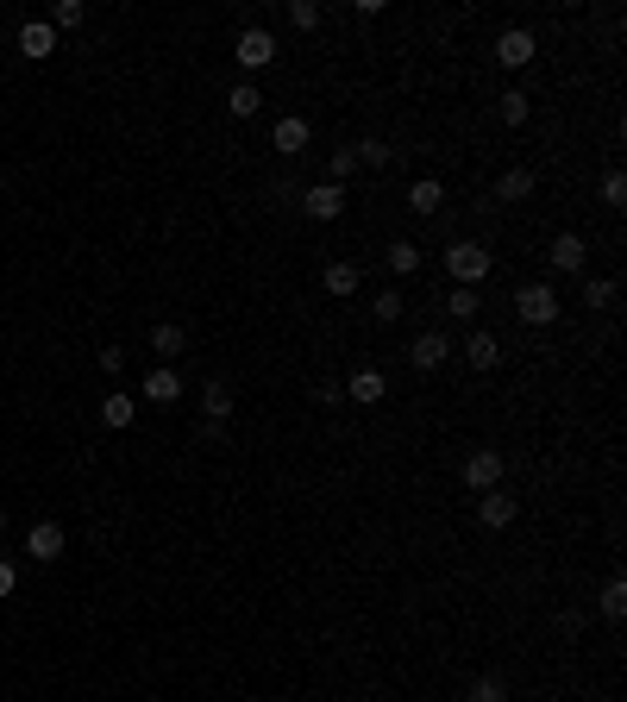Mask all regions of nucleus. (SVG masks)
Instances as JSON below:
<instances>
[{
	"label": "nucleus",
	"mask_w": 627,
	"mask_h": 702,
	"mask_svg": "<svg viewBox=\"0 0 627 702\" xmlns=\"http://www.w3.org/2000/svg\"><path fill=\"white\" fill-rule=\"evenodd\" d=\"M515 314H521V326H552L559 320V289L552 283H521L515 289Z\"/></svg>",
	"instance_id": "obj_1"
},
{
	"label": "nucleus",
	"mask_w": 627,
	"mask_h": 702,
	"mask_svg": "<svg viewBox=\"0 0 627 702\" xmlns=\"http://www.w3.org/2000/svg\"><path fill=\"white\" fill-rule=\"evenodd\" d=\"M446 270H452V283L477 289L483 276H490V251H483V245H471V239H452V245H446Z\"/></svg>",
	"instance_id": "obj_2"
},
{
	"label": "nucleus",
	"mask_w": 627,
	"mask_h": 702,
	"mask_svg": "<svg viewBox=\"0 0 627 702\" xmlns=\"http://www.w3.org/2000/svg\"><path fill=\"white\" fill-rule=\"evenodd\" d=\"M533 57H540V38H533L527 26H508V32L496 38V63H502V69H527Z\"/></svg>",
	"instance_id": "obj_3"
},
{
	"label": "nucleus",
	"mask_w": 627,
	"mask_h": 702,
	"mask_svg": "<svg viewBox=\"0 0 627 702\" xmlns=\"http://www.w3.org/2000/svg\"><path fill=\"white\" fill-rule=\"evenodd\" d=\"M295 201H301V214H308V220H339L345 214V189H339V182H314V189H301Z\"/></svg>",
	"instance_id": "obj_4"
},
{
	"label": "nucleus",
	"mask_w": 627,
	"mask_h": 702,
	"mask_svg": "<svg viewBox=\"0 0 627 702\" xmlns=\"http://www.w3.org/2000/svg\"><path fill=\"white\" fill-rule=\"evenodd\" d=\"M464 483H471V489H477V496H483V489H502V452H490V446H477L471 458H464Z\"/></svg>",
	"instance_id": "obj_5"
},
{
	"label": "nucleus",
	"mask_w": 627,
	"mask_h": 702,
	"mask_svg": "<svg viewBox=\"0 0 627 702\" xmlns=\"http://www.w3.org/2000/svg\"><path fill=\"white\" fill-rule=\"evenodd\" d=\"M308 138H314V126L301 120V113H283V120L270 126V145L283 151V157H301V151H308Z\"/></svg>",
	"instance_id": "obj_6"
},
{
	"label": "nucleus",
	"mask_w": 627,
	"mask_h": 702,
	"mask_svg": "<svg viewBox=\"0 0 627 702\" xmlns=\"http://www.w3.org/2000/svg\"><path fill=\"white\" fill-rule=\"evenodd\" d=\"M446 358H452V339L439 333V326H427V333L408 345V364H414V370H439Z\"/></svg>",
	"instance_id": "obj_7"
},
{
	"label": "nucleus",
	"mask_w": 627,
	"mask_h": 702,
	"mask_svg": "<svg viewBox=\"0 0 627 702\" xmlns=\"http://www.w3.org/2000/svg\"><path fill=\"white\" fill-rule=\"evenodd\" d=\"M515 514H521V502H515V496H502V489H483V502H477V521L490 527V533L515 527Z\"/></svg>",
	"instance_id": "obj_8"
},
{
	"label": "nucleus",
	"mask_w": 627,
	"mask_h": 702,
	"mask_svg": "<svg viewBox=\"0 0 627 702\" xmlns=\"http://www.w3.org/2000/svg\"><path fill=\"white\" fill-rule=\"evenodd\" d=\"M264 63H276V38L264 26H245L239 32V69H264Z\"/></svg>",
	"instance_id": "obj_9"
},
{
	"label": "nucleus",
	"mask_w": 627,
	"mask_h": 702,
	"mask_svg": "<svg viewBox=\"0 0 627 702\" xmlns=\"http://www.w3.org/2000/svg\"><path fill=\"white\" fill-rule=\"evenodd\" d=\"M51 51H57V32H51V19H26V26H19V57L44 63Z\"/></svg>",
	"instance_id": "obj_10"
},
{
	"label": "nucleus",
	"mask_w": 627,
	"mask_h": 702,
	"mask_svg": "<svg viewBox=\"0 0 627 702\" xmlns=\"http://www.w3.org/2000/svg\"><path fill=\"white\" fill-rule=\"evenodd\" d=\"M546 264H552V270H584V264H590V245L577 239V232H559V239L546 245Z\"/></svg>",
	"instance_id": "obj_11"
},
{
	"label": "nucleus",
	"mask_w": 627,
	"mask_h": 702,
	"mask_svg": "<svg viewBox=\"0 0 627 702\" xmlns=\"http://www.w3.org/2000/svg\"><path fill=\"white\" fill-rule=\"evenodd\" d=\"M533 189H540V176H533V170H521V163H515V170H502V176H496L490 201H508V207H515V201H527Z\"/></svg>",
	"instance_id": "obj_12"
},
{
	"label": "nucleus",
	"mask_w": 627,
	"mask_h": 702,
	"mask_svg": "<svg viewBox=\"0 0 627 702\" xmlns=\"http://www.w3.org/2000/svg\"><path fill=\"white\" fill-rule=\"evenodd\" d=\"M232 408H239V402H232V383H226V377H207V383H201V414L214 420V427H226Z\"/></svg>",
	"instance_id": "obj_13"
},
{
	"label": "nucleus",
	"mask_w": 627,
	"mask_h": 702,
	"mask_svg": "<svg viewBox=\"0 0 627 702\" xmlns=\"http://www.w3.org/2000/svg\"><path fill=\"white\" fill-rule=\"evenodd\" d=\"M26 552L38 558V565H51V558H63V527H57V521H38V527L26 533Z\"/></svg>",
	"instance_id": "obj_14"
},
{
	"label": "nucleus",
	"mask_w": 627,
	"mask_h": 702,
	"mask_svg": "<svg viewBox=\"0 0 627 702\" xmlns=\"http://www.w3.org/2000/svg\"><path fill=\"white\" fill-rule=\"evenodd\" d=\"M464 364H471V370H496V364H502V345H496V333H483V326H477V333L464 339Z\"/></svg>",
	"instance_id": "obj_15"
},
{
	"label": "nucleus",
	"mask_w": 627,
	"mask_h": 702,
	"mask_svg": "<svg viewBox=\"0 0 627 702\" xmlns=\"http://www.w3.org/2000/svg\"><path fill=\"white\" fill-rule=\"evenodd\" d=\"M138 395H145V402H182V377H176L170 364H157L151 377H145V389H138Z\"/></svg>",
	"instance_id": "obj_16"
},
{
	"label": "nucleus",
	"mask_w": 627,
	"mask_h": 702,
	"mask_svg": "<svg viewBox=\"0 0 627 702\" xmlns=\"http://www.w3.org/2000/svg\"><path fill=\"white\" fill-rule=\"evenodd\" d=\"M408 207H414V214H421V220H433L439 207H446V189H439L433 176H427V182H414V189H408Z\"/></svg>",
	"instance_id": "obj_17"
},
{
	"label": "nucleus",
	"mask_w": 627,
	"mask_h": 702,
	"mask_svg": "<svg viewBox=\"0 0 627 702\" xmlns=\"http://www.w3.org/2000/svg\"><path fill=\"white\" fill-rule=\"evenodd\" d=\"M151 351H157V358H182V351H189V333H182V326L176 320H164V326H157V333H151Z\"/></svg>",
	"instance_id": "obj_18"
},
{
	"label": "nucleus",
	"mask_w": 627,
	"mask_h": 702,
	"mask_svg": "<svg viewBox=\"0 0 627 702\" xmlns=\"http://www.w3.org/2000/svg\"><path fill=\"white\" fill-rule=\"evenodd\" d=\"M496 113H502V126H527V120H533V95L508 88V95H496Z\"/></svg>",
	"instance_id": "obj_19"
},
{
	"label": "nucleus",
	"mask_w": 627,
	"mask_h": 702,
	"mask_svg": "<svg viewBox=\"0 0 627 702\" xmlns=\"http://www.w3.org/2000/svg\"><path fill=\"white\" fill-rule=\"evenodd\" d=\"M226 107H232V120H251V113H264V95H258V82H232Z\"/></svg>",
	"instance_id": "obj_20"
},
{
	"label": "nucleus",
	"mask_w": 627,
	"mask_h": 702,
	"mask_svg": "<svg viewBox=\"0 0 627 702\" xmlns=\"http://www.w3.org/2000/svg\"><path fill=\"white\" fill-rule=\"evenodd\" d=\"M383 395H389V383L377 377V370H358V377L345 383V402H383Z\"/></svg>",
	"instance_id": "obj_21"
},
{
	"label": "nucleus",
	"mask_w": 627,
	"mask_h": 702,
	"mask_svg": "<svg viewBox=\"0 0 627 702\" xmlns=\"http://www.w3.org/2000/svg\"><path fill=\"white\" fill-rule=\"evenodd\" d=\"M132 414H138V395H126V389H113L107 402H101V420H107V427H132Z\"/></svg>",
	"instance_id": "obj_22"
},
{
	"label": "nucleus",
	"mask_w": 627,
	"mask_h": 702,
	"mask_svg": "<svg viewBox=\"0 0 627 702\" xmlns=\"http://www.w3.org/2000/svg\"><path fill=\"white\" fill-rule=\"evenodd\" d=\"M352 151H358V170H389V163H396V151H389L383 138H358Z\"/></svg>",
	"instance_id": "obj_23"
},
{
	"label": "nucleus",
	"mask_w": 627,
	"mask_h": 702,
	"mask_svg": "<svg viewBox=\"0 0 627 702\" xmlns=\"http://www.w3.org/2000/svg\"><path fill=\"white\" fill-rule=\"evenodd\" d=\"M320 283H327V295H358V264H327V276H320Z\"/></svg>",
	"instance_id": "obj_24"
},
{
	"label": "nucleus",
	"mask_w": 627,
	"mask_h": 702,
	"mask_svg": "<svg viewBox=\"0 0 627 702\" xmlns=\"http://www.w3.org/2000/svg\"><path fill=\"white\" fill-rule=\"evenodd\" d=\"M76 26H88V7H82V0H57V7H51V32H76Z\"/></svg>",
	"instance_id": "obj_25"
},
{
	"label": "nucleus",
	"mask_w": 627,
	"mask_h": 702,
	"mask_svg": "<svg viewBox=\"0 0 627 702\" xmlns=\"http://www.w3.org/2000/svg\"><path fill=\"white\" fill-rule=\"evenodd\" d=\"M389 270H396V276H414V270H421V245H414V239H396V245H389Z\"/></svg>",
	"instance_id": "obj_26"
},
{
	"label": "nucleus",
	"mask_w": 627,
	"mask_h": 702,
	"mask_svg": "<svg viewBox=\"0 0 627 702\" xmlns=\"http://www.w3.org/2000/svg\"><path fill=\"white\" fill-rule=\"evenodd\" d=\"M596 608H602L609 621H621V615H627V583H621V577H609V583H602V596H596Z\"/></svg>",
	"instance_id": "obj_27"
},
{
	"label": "nucleus",
	"mask_w": 627,
	"mask_h": 702,
	"mask_svg": "<svg viewBox=\"0 0 627 702\" xmlns=\"http://www.w3.org/2000/svg\"><path fill=\"white\" fill-rule=\"evenodd\" d=\"M477 308H483V295H477V289H464V283L446 295V314H452V320H477Z\"/></svg>",
	"instance_id": "obj_28"
},
{
	"label": "nucleus",
	"mask_w": 627,
	"mask_h": 702,
	"mask_svg": "<svg viewBox=\"0 0 627 702\" xmlns=\"http://www.w3.org/2000/svg\"><path fill=\"white\" fill-rule=\"evenodd\" d=\"M345 176H358V151H352V145H339V151L327 157V182H339V189H345Z\"/></svg>",
	"instance_id": "obj_29"
},
{
	"label": "nucleus",
	"mask_w": 627,
	"mask_h": 702,
	"mask_svg": "<svg viewBox=\"0 0 627 702\" xmlns=\"http://www.w3.org/2000/svg\"><path fill=\"white\" fill-rule=\"evenodd\" d=\"M402 308H408V301H402V289H383L377 301H370V314H377L383 326H396V320H402Z\"/></svg>",
	"instance_id": "obj_30"
},
{
	"label": "nucleus",
	"mask_w": 627,
	"mask_h": 702,
	"mask_svg": "<svg viewBox=\"0 0 627 702\" xmlns=\"http://www.w3.org/2000/svg\"><path fill=\"white\" fill-rule=\"evenodd\" d=\"M584 301H590V308H615V276H590Z\"/></svg>",
	"instance_id": "obj_31"
},
{
	"label": "nucleus",
	"mask_w": 627,
	"mask_h": 702,
	"mask_svg": "<svg viewBox=\"0 0 627 702\" xmlns=\"http://www.w3.org/2000/svg\"><path fill=\"white\" fill-rule=\"evenodd\" d=\"M602 207H627V176H621V170L602 176Z\"/></svg>",
	"instance_id": "obj_32"
},
{
	"label": "nucleus",
	"mask_w": 627,
	"mask_h": 702,
	"mask_svg": "<svg viewBox=\"0 0 627 702\" xmlns=\"http://www.w3.org/2000/svg\"><path fill=\"white\" fill-rule=\"evenodd\" d=\"M289 26L314 32V26H320V7H314V0H289Z\"/></svg>",
	"instance_id": "obj_33"
},
{
	"label": "nucleus",
	"mask_w": 627,
	"mask_h": 702,
	"mask_svg": "<svg viewBox=\"0 0 627 702\" xmlns=\"http://www.w3.org/2000/svg\"><path fill=\"white\" fill-rule=\"evenodd\" d=\"M471 702H508V684H502V677H477V684H471Z\"/></svg>",
	"instance_id": "obj_34"
},
{
	"label": "nucleus",
	"mask_w": 627,
	"mask_h": 702,
	"mask_svg": "<svg viewBox=\"0 0 627 702\" xmlns=\"http://www.w3.org/2000/svg\"><path fill=\"white\" fill-rule=\"evenodd\" d=\"M559 634H565V640L584 634V615H577V608H565V615H559Z\"/></svg>",
	"instance_id": "obj_35"
},
{
	"label": "nucleus",
	"mask_w": 627,
	"mask_h": 702,
	"mask_svg": "<svg viewBox=\"0 0 627 702\" xmlns=\"http://www.w3.org/2000/svg\"><path fill=\"white\" fill-rule=\"evenodd\" d=\"M13 583H19V571L7 565V558H0V602H7V596H13Z\"/></svg>",
	"instance_id": "obj_36"
},
{
	"label": "nucleus",
	"mask_w": 627,
	"mask_h": 702,
	"mask_svg": "<svg viewBox=\"0 0 627 702\" xmlns=\"http://www.w3.org/2000/svg\"><path fill=\"white\" fill-rule=\"evenodd\" d=\"M0 533H7V508H0Z\"/></svg>",
	"instance_id": "obj_37"
}]
</instances>
